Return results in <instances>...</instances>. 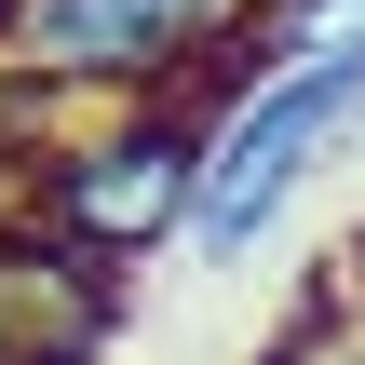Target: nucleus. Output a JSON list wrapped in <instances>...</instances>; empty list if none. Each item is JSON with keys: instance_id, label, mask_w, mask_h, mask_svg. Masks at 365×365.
Here are the masks:
<instances>
[{"instance_id": "obj_2", "label": "nucleus", "mask_w": 365, "mask_h": 365, "mask_svg": "<svg viewBox=\"0 0 365 365\" xmlns=\"http://www.w3.org/2000/svg\"><path fill=\"white\" fill-rule=\"evenodd\" d=\"M190 163H203V108L163 95V108H122V122L68 135V149L27 176V217H41L54 244L108 257V271H135L149 244H176V217H190Z\"/></svg>"}, {"instance_id": "obj_1", "label": "nucleus", "mask_w": 365, "mask_h": 365, "mask_svg": "<svg viewBox=\"0 0 365 365\" xmlns=\"http://www.w3.org/2000/svg\"><path fill=\"white\" fill-rule=\"evenodd\" d=\"M352 135H365V27H325V41L271 54L257 81H230V95L203 108V163H190L176 257H190V271H244Z\"/></svg>"}, {"instance_id": "obj_3", "label": "nucleus", "mask_w": 365, "mask_h": 365, "mask_svg": "<svg viewBox=\"0 0 365 365\" xmlns=\"http://www.w3.org/2000/svg\"><path fill=\"white\" fill-rule=\"evenodd\" d=\"M203 54L176 0H0V95H149Z\"/></svg>"}, {"instance_id": "obj_4", "label": "nucleus", "mask_w": 365, "mask_h": 365, "mask_svg": "<svg viewBox=\"0 0 365 365\" xmlns=\"http://www.w3.org/2000/svg\"><path fill=\"white\" fill-rule=\"evenodd\" d=\"M339 257H352V284H365V244H339Z\"/></svg>"}, {"instance_id": "obj_5", "label": "nucleus", "mask_w": 365, "mask_h": 365, "mask_svg": "<svg viewBox=\"0 0 365 365\" xmlns=\"http://www.w3.org/2000/svg\"><path fill=\"white\" fill-rule=\"evenodd\" d=\"M339 365H352V352H339Z\"/></svg>"}]
</instances>
